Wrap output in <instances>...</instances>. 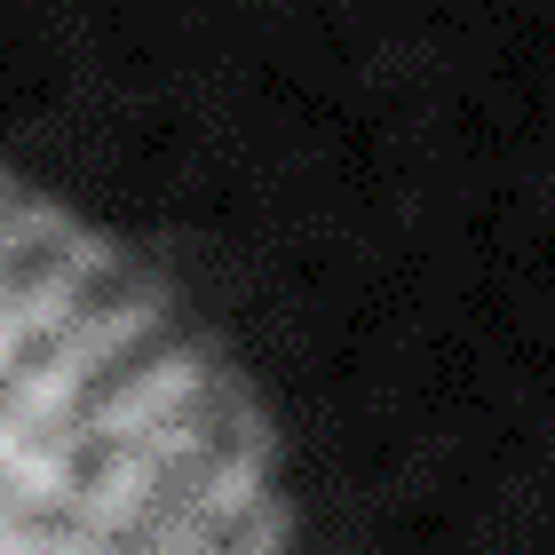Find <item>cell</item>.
I'll use <instances>...</instances> for the list:
<instances>
[{"mask_svg": "<svg viewBox=\"0 0 555 555\" xmlns=\"http://www.w3.org/2000/svg\"><path fill=\"white\" fill-rule=\"evenodd\" d=\"M0 555H286L270 444L207 341L0 175Z\"/></svg>", "mask_w": 555, "mask_h": 555, "instance_id": "obj_1", "label": "cell"}]
</instances>
